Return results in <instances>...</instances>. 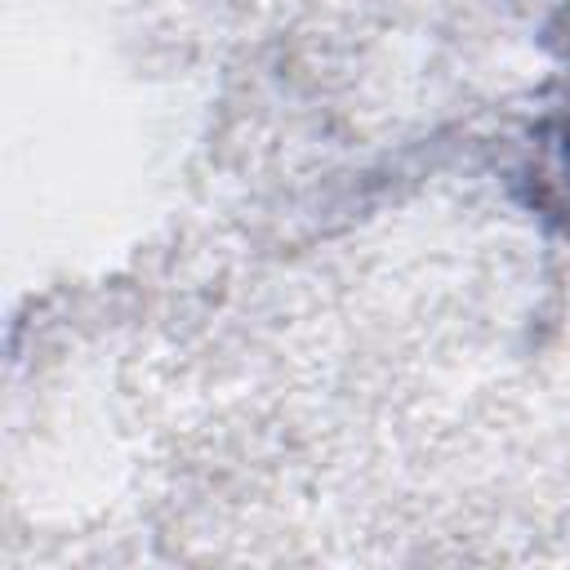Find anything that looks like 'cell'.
I'll return each mask as SVG.
<instances>
[{"mask_svg":"<svg viewBox=\"0 0 570 570\" xmlns=\"http://www.w3.org/2000/svg\"><path fill=\"white\" fill-rule=\"evenodd\" d=\"M566 151H570V138H566Z\"/></svg>","mask_w":570,"mask_h":570,"instance_id":"cell-1","label":"cell"}]
</instances>
